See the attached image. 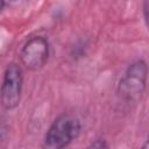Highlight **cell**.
Returning <instances> with one entry per match:
<instances>
[{
	"mask_svg": "<svg viewBox=\"0 0 149 149\" xmlns=\"http://www.w3.org/2000/svg\"><path fill=\"white\" fill-rule=\"evenodd\" d=\"M80 132L79 120L72 115L64 114L57 118L50 126L44 144L48 148H63L74 140Z\"/></svg>",
	"mask_w": 149,
	"mask_h": 149,
	"instance_id": "cell-1",
	"label": "cell"
},
{
	"mask_svg": "<svg viewBox=\"0 0 149 149\" xmlns=\"http://www.w3.org/2000/svg\"><path fill=\"white\" fill-rule=\"evenodd\" d=\"M22 72L19 65L12 63L7 66L0 90L1 104L5 108L12 109L17 106L21 97Z\"/></svg>",
	"mask_w": 149,
	"mask_h": 149,
	"instance_id": "cell-2",
	"label": "cell"
},
{
	"mask_svg": "<svg viewBox=\"0 0 149 149\" xmlns=\"http://www.w3.org/2000/svg\"><path fill=\"white\" fill-rule=\"evenodd\" d=\"M48 42L43 37H33L23 47L21 51L22 63L30 70L42 68L48 59Z\"/></svg>",
	"mask_w": 149,
	"mask_h": 149,
	"instance_id": "cell-3",
	"label": "cell"
},
{
	"mask_svg": "<svg viewBox=\"0 0 149 149\" xmlns=\"http://www.w3.org/2000/svg\"><path fill=\"white\" fill-rule=\"evenodd\" d=\"M146 72L147 70H146V65L143 62H139L134 64L129 69L126 78L121 83V87L123 92L130 95L139 94V93L141 94V91L144 86Z\"/></svg>",
	"mask_w": 149,
	"mask_h": 149,
	"instance_id": "cell-4",
	"label": "cell"
},
{
	"mask_svg": "<svg viewBox=\"0 0 149 149\" xmlns=\"http://www.w3.org/2000/svg\"><path fill=\"white\" fill-rule=\"evenodd\" d=\"M2 7H3V0H0V10L2 9Z\"/></svg>",
	"mask_w": 149,
	"mask_h": 149,
	"instance_id": "cell-5",
	"label": "cell"
}]
</instances>
